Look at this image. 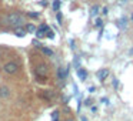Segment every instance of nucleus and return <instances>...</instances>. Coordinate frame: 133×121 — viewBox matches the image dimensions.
<instances>
[{
    "instance_id": "1",
    "label": "nucleus",
    "mask_w": 133,
    "mask_h": 121,
    "mask_svg": "<svg viewBox=\"0 0 133 121\" xmlns=\"http://www.w3.org/2000/svg\"><path fill=\"white\" fill-rule=\"evenodd\" d=\"M6 20V24H10V26H15V27H20L22 24L26 23L24 17L20 14L19 12H13V13H9V14L4 17Z\"/></svg>"
},
{
    "instance_id": "2",
    "label": "nucleus",
    "mask_w": 133,
    "mask_h": 121,
    "mask_svg": "<svg viewBox=\"0 0 133 121\" xmlns=\"http://www.w3.org/2000/svg\"><path fill=\"white\" fill-rule=\"evenodd\" d=\"M19 70H20V63H19V61H15V60L7 61V63H4L3 67H2V71L7 75H15Z\"/></svg>"
},
{
    "instance_id": "3",
    "label": "nucleus",
    "mask_w": 133,
    "mask_h": 121,
    "mask_svg": "<svg viewBox=\"0 0 133 121\" xmlns=\"http://www.w3.org/2000/svg\"><path fill=\"white\" fill-rule=\"evenodd\" d=\"M39 97L44 101H52L55 98V91H52V90H40Z\"/></svg>"
},
{
    "instance_id": "4",
    "label": "nucleus",
    "mask_w": 133,
    "mask_h": 121,
    "mask_svg": "<svg viewBox=\"0 0 133 121\" xmlns=\"http://www.w3.org/2000/svg\"><path fill=\"white\" fill-rule=\"evenodd\" d=\"M67 74H69V69L67 67H59L57 69V77H59V80H66L67 78Z\"/></svg>"
},
{
    "instance_id": "5",
    "label": "nucleus",
    "mask_w": 133,
    "mask_h": 121,
    "mask_svg": "<svg viewBox=\"0 0 133 121\" xmlns=\"http://www.w3.org/2000/svg\"><path fill=\"white\" fill-rule=\"evenodd\" d=\"M109 74H110L109 69H102V70H99V71L96 73V77H97L100 81H104L107 77H109Z\"/></svg>"
},
{
    "instance_id": "6",
    "label": "nucleus",
    "mask_w": 133,
    "mask_h": 121,
    "mask_svg": "<svg viewBox=\"0 0 133 121\" xmlns=\"http://www.w3.org/2000/svg\"><path fill=\"white\" fill-rule=\"evenodd\" d=\"M49 29V26H47V24H42L40 27H39V29H36V36H37L39 39H42V37H44V33H46V30Z\"/></svg>"
},
{
    "instance_id": "7",
    "label": "nucleus",
    "mask_w": 133,
    "mask_h": 121,
    "mask_svg": "<svg viewBox=\"0 0 133 121\" xmlns=\"http://www.w3.org/2000/svg\"><path fill=\"white\" fill-rule=\"evenodd\" d=\"M40 50H42V53H43L44 56H47V57H53V56H55V51H53L52 49H49V47L42 46V47H40Z\"/></svg>"
},
{
    "instance_id": "8",
    "label": "nucleus",
    "mask_w": 133,
    "mask_h": 121,
    "mask_svg": "<svg viewBox=\"0 0 133 121\" xmlns=\"http://www.w3.org/2000/svg\"><path fill=\"white\" fill-rule=\"evenodd\" d=\"M77 75H79V78H80L82 81H84L87 78V71L84 69H82V67H79L77 69Z\"/></svg>"
},
{
    "instance_id": "9",
    "label": "nucleus",
    "mask_w": 133,
    "mask_h": 121,
    "mask_svg": "<svg viewBox=\"0 0 133 121\" xmlns=\"http://www.w3.org/2000/svg\"><path fill=\"white\" fill-rule=\"evenodd\" d=\"M15 36H17V37H24L26 36V30L22 29V27H15Z\"/></svg>"
},
{
    "instance_id": "10",
    "label": "nucleus",
    "mask_w": 133,
    "mask_h": 121,
    "mask_svg": "<svg viewBox=\"0 0 133 121\" xmlns=\"http://www.w3.org/2000/svg\"><path fill=\"white\" fill-rule=\"evenodd\" d=\"M10 95V90L7 87H0V97L2 98H7Z\"/></svg>"
},
{
    "instance_id": "11",
    "label": "nucleus",
    "mask_w": 133,
    "mask_h": 121,
    "mask_svg": "<svg viewBox=\"0 0 133 121\" xmlns=\"http://www.w3.org/2000/svg\"><path fill=\"white\" fill-rule=\"evenodd\" d=\"M117 26L120 27V29H126L127 26V17H122L117 20Z\"/></svg>"
},
{
    "instance_id": "12",
    "label": "nucleus",
    "mask_w": 133,
    "mask_h": 121,
    "mask_svg": "<svg viewBox=\"0 0 133 121\" xmlns=\"http://www.w3.org/2000/svg\"><path fill=\"white\" fill-rule=\"evenodd\" d=\"M99 10H100V7H99L97 4H95V6H92V7H90V16H92V17H95V16H97Z\"/></svg>"
},
{
    "instance_id": "13",
    "label": "nucleus",
    "mask_w": 133,
    "mask_h": 121,
    "mask_svg": "<svg viewBox=\"0 0 133 121\" xmlns=\"http://www.w3.org/2000/svg\"><path fill=\"white\" fill-rule=\"evenodd\" d=\"M60 6H62L60 0H53L52 7H53V10H55V12H59V10H60Z\"/></svg>"
},
{
    "instance_id": "14",
    "label": "nucleus",
    "mask_w": 133,
    "mask_h": 121,
    "mask_svg": "<svg viewBox=\"0 0 133 121\" xmlns=\"http://www.w3.org/2000/svg\"><path fill=\"white\" fill-rule=\"evenodd\" d=\"M95 27H96V29H100V27H103V20H102L100 17L96 19V21H95Z\"/></svg>"
},
{
    "instance_id": "15",
    "label": "nucleus",
    "mask_w": 133,
    "mask_h": 121,
    "mask_svg": "<svg viewBox=\"0 0 133 121\" xmlns=\"http://www.w3.org/2000/svg\"><path fill=\"white\" fill-rule=\"evenodd\" d=\"M44 36H46L47 39H55V33H53V30H50V29H47V30H46Z\"/></svg>"
},
{
    "instance_id": "16",
    "label": "nucleus",
    "mask_w": 133,
    "mask_h": 121,
    "mask_svg": "<svg viewBox=\"0 0 133 121\" xmlns=\"http://www.w3.org/2000/svg\"><path fill=\"white\" fill-rule=\"evenodd\" d=\"M36 32V27L33 24H27L26 26V33H35Z\"/></svg>"
},
{
    "instance_id": "17",
    "label": "nucleus",
    "mask_w": 133,
    "mask_h": 121,
    "mask_svg": "<svg viewBox=\"0 0 133 121\" xmlns=\"http://www.w3.org/2000/svg\"><path fill=\"white\" fill-rule=\"evenodd\" d=\"M56 20H57V23H59V24H62V21H63V16H62L60 10H59L57 14H56Z\"/></svg>"
},
{
    "instance_id": "18",
    "label": "nucleus",
    "mask_w": 133,
    "mask_h": 121,
    "mask_svg": "<svg viewBox=\"0 0 133 121\" xmlns=\"http://www.w3.org/2000/svg\"><path fill=\"white\" fill-rule=\"evenodd\" d=\"M27 16H29V17H32V19H39V13H33V12H29L27 13Z\"/></svg>"
},
{
    "instance_id": "19",
    "label": "nucleus",
    "mask_w": 133,
    "mask_h": 121,
    "mask_svg": "<svg viewBox=\"0 0 133 121\" xmlns=\"http://www.w3.org/2000/svg\"><path fill=\"white\" fill-rule=\"evenodd\" d=\"M52 118H59V111L57 110H55V111L52 112Z\"/></svg>"
},
{
    "instance_id": "20",
    "label": "nucleus",
    "mask_w": 133,
    "mask_h": 121,
    "mask_svg": "<svg viewBox=\"0 0 133 121\" xmlns=\"http://www.w3.org/2000/svg\"><path fill=\"white\" fill-rule=\"evenodd\" d=\"M32 43H33V44H35V46H36V47H42V46H43V44H42V43H40V41H37V40H33V41H32Z\"/></svg>"
},
{
    "instance_id": "21",
    "label": "nucleus",
    "mask_w": 133,
    "mask_h": 121,
    "mask_svg": "<svg viewBox=\"0 0 133 121\" xmlns=\"http://www.w3.org/2000/svg\"><path fill=\"white\" fill-rule=\"evenodd\" d=\"M90 104H92V100H90V98H87V100H84V105H87V107H89Z\"/></svg>"
},
{
    "instance_id": "22",
    "label": "nucleus",
    "mask_w": 133,
    "mask_h": 121,
    "mask_svg": "<svg viewBox=\"0 0 133 121\" xmlns=\"http://www.w3.org/2000/svg\"><path fill=\"white\" fill-rule=\"evenodd\" d=\"M102 13H103V14H107V13H109V9H107V7H103V9H102Z\"/></svg>"
},
{
    "instance_id": "23",
    "label": "nucleus",
    "mask_w": 133,
    "mask_h": 121,
    "mask_svg": "<svg viewBox=\"0 0 133 121\" xmlns=\"http://www.w3.org/2000/svg\"><path fill=\"white\" fill-rule=\"evenodd\" d=\"M117 84H119L117 78H113V86H115V88H116V87H117Z\"/></svg>"
},
{
    "instance_id": "24",
    "label": "nucleus",
    "mask_w": 133,
    "mask_h": 121,
    "mask_svg": "<svg viewBox=\"0 0 133 121\" xmlns=\"http://www.w3.org/2000/svg\"><path fill=\"white\" fill-rule=\"evenodd\" d=\"M64 121H75V118H72V117H67Z\"/></svg>"
},
{
    "instance_id": "25",
    "label": "nucleus",
    "mask_w": 133,
    "mask_h": 121,
    "mask_svg": "<svg viewBox=\"0 0 133 121\" xmlns=\"http://www.w3.org/2000/svg\"><path fill=\"white\" fill-rule=\"evenodd\" d=\"M2 58H3V50L0 49V60H2Z\"/></svg>"
},
{
    "instance_id": "26",
    "label": "nucleus",
    "mask_w": 133,
    "mask_h": 121,
    "mask_svg": "<svg viewBox=\"0 0 133 121\" xmlns=\"http://www.w3.org/2000/svg\"><path fill=\"white\" fill-rule=\"evenodd\" d=\"M82 121H87V118L86 117H82Z\"/></svg>"
},
{
    "instance_id": "27",
    "label": "nucleus",
    "mask_w": 133,
    "mask_h": 121,
    "mask_svg": "<svg viewBox=\"0 0 133 121\" xmlns=\"http://www.w3.org/2000/svg\"><path fill=\"white\" fill-rule=\"evenodd\" d=\"M53 121H59V118H53Z\"/></svg>"
},
{
    "instance_id": "28",
    "label": "nucleus",
    "mask_w": 133,
    "mask_h": 121,
    "mask_svg": "<svg viewBox=\"0 0 133 121\" xmlns=\"http://www.w3.org/2000/svg\"><path fill=\"white\" fill-rule=\"evenodd\" d=\"M132 54H133V49H132V50H130V56H132Z\"/></svg>"
},
{
    "instance_id": "29",
    "label": "nucleus",
    "mask_w": 133,
    "mask_h": 121,
    "mask_svg": "<svg viewBox=\"0 0 133 121\" xmlns=\"http://www.w3.org/2000/svg\"><path fill=\"white\" fill-rule=\"evenodd\" d=\"M130 17H132V23H133V13H132V16H130Z\"/></svg>"
},
{
    "instance_id": "30",
    "label": "nucleus",
    "mask_w": 133,
    "mask_h": 121,
    "mask_svg": "<svg viewBox=\"0 0 133 121\" xmlns=\"http://www.w3.org/2000/svg\"><path fill=\"white\" fill-rule=\"evenodd\" d=\"M120 2H126V0H120Z\"/></svg>"
}]
</instances>
